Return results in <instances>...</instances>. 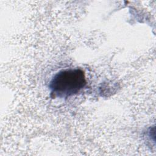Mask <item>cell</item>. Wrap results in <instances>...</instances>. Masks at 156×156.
<instances>
[{
  "instance_id": "obj_1",
  "label": "cell",
  "mask_w": 156,
  "mask_h": 156,
  "mask_svg": "<svg viewBox=\"0 0 156 156\" xmlns=\"http://www.w3.org/2000/svg\"><path fill=\"white\" fill-rule=\"evenodd\" d=\"M87 83L84 72L80 69L59 71L50 81L51 94L55 98H64L79 93Z\"/></svg>"
}]
</instances>
